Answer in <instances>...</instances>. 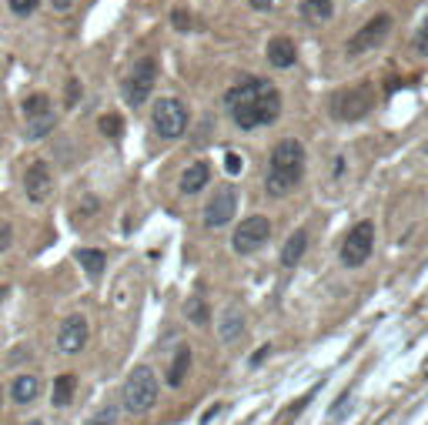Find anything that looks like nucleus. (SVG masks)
Segmentation results:
<instances>
[{"instance_id":"f257e3e1","label":"nucleus","mask_w":428,"mask_h":425,"mask_svg":"<svg viewBox=\"0 0 428 425\" xmlns=\"http://www.w3.org/2000/svg\"><path fill=\"white\" fill-rule=\"evenodd\" d=\"M228 117L241 128V131H255L281 114V91L268 78H241L228 97H224Z\"/></svg>"},{"instance_id":"f03ea898","label":"nucleus","mask_w":428,"mask_h":425,"mask_svg":"<svg viewBox=\"0 0 428 425\" xmlns=\"http://www.w3.org/2000/svg\"><path fill=\"white\" fill-rule=\"evenodd\" d=\"M301 177H305V148L295 137H284V141L275 144V151L268 157V181H264V188H268L271 198H284V194H291L298 188Z\"/></svg>"},{"instance_id":"7ed1b4c3","label":"nucleus","mask_w":428,"mask_h":425,"mask_svg":"<svg viewBox=\"0 0 428 425\" xmlns=\"http://www.w3.org/2000/svg\"><path fill=\"white\" fill-rule=\"evenodd\" d=\"M157 392H161V385H157L154 368L137 365V368H130L128 382H124V388H121V402H124V408H128L130 415H144V412L154 408Z\"/></svg>"},{"instance_id":"20e7f679","label":"nucleus","mask_w":428,"mask_h":425,"mask_svg":"<svg viewBox=\"0 0 428 425\" xmlns=\"http://www.w3.org/2000/svg\"><path fill=\"white\" fill-rule=\"evenodd\" d=\"M154 131L157 137H164V141H174V137H181L187 131V107L185 101H178V97H157L154 101Z\"/></svg>"},{"instance_id":"39448f33","label":"nucleus","mask_w":428,"mask_h":425,"mask_svg":"<svg viewBox=\"0 0 428 425\" xmlns=\"http://www.w3.org/2000/svg\"><path fill=\"white\" fill-rule=\"evenodd\" d=\"M154 80H157V60L141 58L134 67H130V74L124 78V84H121L124 101H128L130 107H141V104L148 101V94L154 91Z\"/></svg>"},{"instance_id":"423d86ee","label":"nucleus","mask_w":428,"mask_h":425,"mask_svg":"<svg viewBox=\"0 0 428 425\" xmlns=\"http://www.w3.org/2000/svg\"><path fill=\"white\" fill-rule=\"evenodd\" d=\"M268 238H271V221L264 214H251V218H244L241 225L234 228L231 245H234L238 254H255L268 245Z\"/></svg>"},{"instance_id":"0eeeda50","label":"nucleus","mask_w":428,"mask_h":425,"mask_svg":"<svg viewBox=\"0 0 428 425\" xmlns=\"http://www.w3.org/2000/svg\"><path fill=\"white\" fill-rule=\"evenodd\" d=\"M372 248H375V225L372 221L354 225L348 238H345V245H341V265H348V268L365 265L372 258Z\"/></svg>"},{"instance_id":"6e6552de","label":"nucleus","mask_w":428,"mask_h":425,"mask_svg":"<svg viewBox=\"0 0 428 425\" xmlns=\"http://www.w3.org/2000/svg\"><path fill=\"white\" fill-rule=\"evenodd\" d=\"M391 34V17L388 14H378L372 17L352 40H348V54H365V51H375V47H382Z\"/></svg>"},{"instance_id":"1a4fd4ad","label":"nucleus","mask_w":428,"mask_h":425,"mask_svg":"<svg viewBox=\"0 0 428 425\" xmlns=\"http://www.w3.org/2000/svg\"><path fill=\"white\" fill-rule=\"evenodd\" d=\"M375 107V91L365 84V87H352L345 94H338L335 101V114L341 121H361Z\"/></svg>"},{"instance_id":"9d476101","label":"nucleus","mask_w":428,"mask_h":425,"mask_svg":"<svg viewBox=\"0 0 428 425\" xmlns=\"http://www.w3.org/2000/svg\"><path fill=\"white\" fill-rule=\"evenodd\" d=\"M234 211H238V191H234L231 184H224V188H218V194L207 201L205 225L207 228H224V225L234 218Z\"/></svg>"},{"instance_id":"9b49d317","label":"nucleus","mask_w":428,"mask_h":425,"mask_svg":"<svg viewBox=\"0 0 428 425\" xmlns=\"http://www.w3.org/2000/svg\"><path fill=\"white\" fill-rule=\"evenodd\" d=\"M91 338V329H87V318L84 315H67L60 322V331H57V348L67 352V355H77L80 348L87 345Z\"/></svg>"},{"instance_id":"f8f14e48","label":"nucleus","mask_w":428,"mask_h":425,"mask_svg":"<svg viewBox=\"0 0 428 425\" xmlns=\"http://www.w3.org/2000/svg\"><path fill=\"white\" fill-rule=\"evenodd\" d=\"M24 191H27V198H31L34 205H40V201L51 198L54 181H51V168H47L44 161H34V164L27 168V174H24Z\"/></svg>"},{"instance_id":"ddd939ff","label":"nucleus","mask_w":428,"mask_h":425,"mask_svg":"<svg viewBox=\"0 0 428 425\" xmlns=\"http://www.w3.org/2000/svg\"><path fill=\"white\" fill-rule=\"evenodd\" d=\"M241 335H244V315L238 309H224L221 318H218V338H221L224 345H231Z\"/></svg>"},{"instance_id":"4468645a","label":"nucleus","mask_w":428,"mask_h":425,"mask_svg":"<svg viewBox=\"0 0 428 425\" xmlns=\"http://www.w3.org/2000/svg\"><path fill=\"white\" fill-rule=\"evenodd\" d=\"M187 368H191V345H187V342H181V345H178V352H174V358H171V365H168V385L171 388L185 385Z\"/></svg>"},{"instance_id":"2eb2a0df","label":"nucleus","mask_w":428,"mask_h":425,"mask_svg":"<svg viewBox=\"0 0 428 425\" xmlns=\"http://www.w3.org/2000/svg\"><path fill=\"white\" fill-rule=\"evenodd\" d=\"M305 252H308V232L298 228V232H291V238H288L284 248H281V265H284V268H295L301 258H305Z\"/></svg>"},{"instance_id":"dca6fc26","label":"nucleus","mask_w":428,"mask_h":425,"mask_svg":"<svg viewBox=\"0 0 428 425\" xmlns=\"http://www.w3.org/2000/svg\"><path fill=\"white\" fill-rule=\"evenodd\" d=\"M37 395H40V379L37 375H17V379L10 382V399H14L17 406H31Z\"/></svg>"},{"instance_id":"f3484780","label":"nucleus","mask_w":428,"mask_h":425,"mask_svg":"<svg viewBox=\"0 0 428 425\" xmlns=\"http://www.w3.org/2000/svg\"><path fill=\"white\" fill-rule=\"evenodd\" d=\"M268 60H271V67H291L298 54H295V44L288 37H271L268 44Z\"/></svg>"},{"instance_id":"a211bd4d","label":"nucleus","mask_w":428,"mask_h":425,"mask_svg":"<svg viewBox=\"0 0 428 425\" xmlns=\"http://www.w3.org/2000/svg\"><path fill=\"white\" fill-rule=\"evenodd\" d=\"M207 177H211V171H207L205 161H194V164H187L185 174H181V191H185V194H198L207 184Z\"/></svg>"},{"instance_id":"6ab92c4d","label":"nucleus","mask_w":428,"mask_h":425,"mask_svg":"<svg viewBox=\"0 0 428 425\" xmlns=\"http://www.w3.org/2000/svg\"><path fill=\"white\" fill-rule=\"evenodd\" d=\"M74 258L80 261V268L87 271V278H101L104 268H108V254L101 252V248H80Z\"/></svg>"},{"instance_id":"aec40b11","label":"nucleus","mask_w":428,"mask_h":425,"mask_svg":"<svg viewBox=\"0 0 428 425\" xmlns=\"http://www.w3.org/2000/svg\"><path fill=\"white\" fill-rule=\"evenodd\" d=\"M298 10L308 24H325V20H332V14H335L332 0H301Z\"/></svg>"},{"instance_id":"412c9836","label":"nucleus","mask_w":428,"mask_h":425,"mask_svg":"<svg viewBox=\"0 0 428 425\" xmlns=\"http://www.w3.org/2000/svg\"><path fill=\"white\" fill-rule=\"evenodd\" d=\"M77 392V379L74 375H57L54 379V395H51V402H54V408H64L71 399H74Z\"/></svg>"},{"instance_id":"4be33fe9","label":"nucleus","mask_w":428,"mask_h":425,"mask_svg":"<svg viewBox=\"0 0 428 425\" xmlns=\"http://www.w3.org/2000/svg\"><path fill=\"white\" fill-rule=\"evenodd\" d=\"M20 111L27 114V121H37V117L54 114V111H51V97L47 94H31L24 104H20Z\"/></svg>"},{"instance_id":"5701e85b","label":"nucleus","mask_w":428,"mask_h":425,"mask_svg":"<svg viewBox=\"0 0 428 425\" xmlns=\"http://www.w3.org/2000/svg\"><path fill=\"white\" fill-rule=\"evenodd\" d=\"M185 315H187V322H191V325H207V322H211V311H207V305H205V298H201V295H194V298L187 302Z\"/></svg>"},{"instance_id":"b1692460","label":"nucleus","mask_w":428,"mask_h":425,"mask_svg":"<svg viewBox=\"0 0 428 425\" xmlns=\"http://www.w3.org/2000/svg\"><path fill=\"white\" fill-rule=\"evenodd\" d=\"M117 419H121V412H117V406L114 402H108V406H101L97 412H94L91 419L84 425H117Z\"/></svg>"},{"instance_id":"393cba45","label":"nucleus","mask_w":428,"mask_h":425,"mask_svg":"<svg viewBox=\"0 0 428 425\" xmlns=\"http://www.w3.org/2000/svg\"><path fill=\"white\" fill-rule=\"evenodd\" d=\"M57 124V114H47V117H37V121H27V137H44L51 135Z\"/></svg>"},{"instance_id":"a878e982","label":"nucleus","mask_w":428,"mask_h":425,"mask_svg":"<svg viewBox=\"0 0 428 425\" xmlns=\"http://www.w3.org/2000/svg\"><path fill=\"white\" fill-rule=\"evenodd\" d=\"M311 399H315V395L308 392V395H301L298 402H291V406H288V408H284V412H281V415H278V425H291V419L298 415L301 408H308V402H311Z\"/></svg>"},{"instance_id":"bb28decb","label":"nucleus","mask_w":428,"mask_h":425,"mask_svg":"<svg viewBox=\"0 0 428 425\" xmlns=\"http://www.w3.org/2000/svg\"><path fill=\"white\" fill-rule=\"evenodd\" d=\"M97 124H101V135H108V137H117V135H121V117L104 114L101 121H97Z\"/></svg>"},{"instance_id":"cd10ccee","label":"nucleus","mask_w":428,"mask_h":425,"mask_svg":"<svg viewBox=\"0 0 428 425\" xmlns=\"http://www.w3.org/2000/svg\"><path fill=\"white\" fill-rule=\"evenodd\" d=\"M7 3H10V10H14L17 17H27V14H34V10H37L40 0H7Z\"/></svg>"},{"instance_id":"c85d7f7f","label":"nucleus","mask_w":428,"mask_h":425,"mask_svg":"<svg viewBox=\"0 0 428 425\" xmlns=\"http://www.w3.org/2000/svg\"><path fill=\"white\" fill-rule=\"evenodd\" d=\"M415 51H418L422 58H428V17H425V24L418 27V34H415Z\"/></svg>"},{"instance_id":"c756f323","label":"nucleus","mask_w":428,"mask_h":425,"mask_svg":"<svg viewBox=\"0 0 428 425\" xmlns=\"http://www.w3.org/2000/svg\"><path fill=\"white\" fill-rule=\"evenodd\" d=\"M348 406H352V392H345V395H341V399H338V406H332L328 408V415H332V419H341V415H345V412H348Z\"/></svg>"},{"instance_id":"7c9ffc66","label":"nucleus","mask_w":428,"mask_h":425,"mask_svg":"<svg viewBox=\"0 0 428 425\" xmlns=\"http://www.w3.org/2000/svg\"><path fill=\"white\" fill-rule=\"evenodd\" d=\"M10 245H14V228H10L7 221H0V254L7 252Z\"/></svg>"},{"instance_id":"2f4dec72","label":"nucleus","mask_w":428,"mask_h":425,"mask_svg":"<svg viewBox=\"0 0 428 425\" xmlns=\"http://www.w3.org/2000/svg\"><path fill=\"white\" fill-rule=\"evenodd\" d=\"M64 97H67V107H74L77 97H80V80H77V78L67 80V91H64Z\"/></svg>"},{"instance_id":"473e14b6","label":"nucleus","mask_w":428,"mask_h":425,"mask_svg":"<svg viewBox=\"0 0 428 425\" xmlns=\"http://www.w3.org/2000/svg\"><path fill=\"white\" fill-rule=\"evenodd\" d=\"M224 171H228V174H238V171H241V157L234 155V151H228V155H224Z\"/></svg>"},{"instance_id":"72a5a7b5","label":"nucleus","mask_w":428,"mask_h":425,"mask_svg":"<svg viewBox=\"0 0 428 425\" xmlns=\"http://www.w3.org/2000/svg\"><path fill=\"white\" fill-rule=\"evenodd\" d=\"M171 24H174L178 31H187V27H191V17H187V10H174V14H171Z\"/></svg>"},{"instance_id":"f704fd0d","label":"nucleus","mask_w":428,"mask_h":425,"mask_svg":"<svg viewBox=\"0 0 428 425\" xmlns=\"http://www.w3.org/2000/svg\"><path fill=\"white\" fill-rule=\"evenodd\" d=\"M248 3H251L255 10H271V3H275V0H248Z\"/></svg>"},{"instance_id":"c9c22d12","label":"nucleus","mask_w":428,"mask_h":425,"mask_svg":"<svg viewBox=\"0 0 428 425\" xmlns=\"http://www.w3.org/2000/svg\"><path fill=\"white\" fill-rule=\"evenodd\" d=\"M74 7V0H54V10H71Z\"/></svg>"},{"instance_id":"e433bc0d","label":"nucleus","mask_w":428,"mask_h":425,"mask_svg":"<svg viewBox=\"0 0 428 425\" xmlns=\"http://www.w3.org/2000/svg\"><path fill=\"white\" fill-rule=\"evenodd\" d=\"M218 408H221V406H211V408H207V412H205V419H201V422H207V419H214V415H218Z\"/></svg>"},{"instance_id":"4c0bfd02","label":"nucleus","mask_w":428,"mask_h":425,"mask_svg":"<svg viewBox=\"0 0 428 425\" xmlns=\"http://www.w3.org/2000/svg\"><path fill=\"white\" fill-rule=\"evenodd\" d=\"M27 425H44V422H40V419H34V422H27Z\"/></svg>"},{"instance_id":"58836bf2","label":"nucleus","mask_w":428,"mask_h":425,"mask_svg":"<svg viewBox=\"0 0 428 425\" xmlns=\"http://www.w3.org/2000/svg\"><path fill=\"white\" fill-rule=\"evenodd\" d=\"M425 155H428V144H425Z\"/></svg>"},{"instance_id":"ea45409f","label":"nucleus","mask_w":428,"mask_h":425,"mask_svg":"<svg viewBox=\"0 0 428 425\" xmlns=\"http://www.w3.org/2000/svg\"><path fill=\"white\" fill-rule=\"evenodd\" d=\"M425 375H428V372H425Z\"/></svg>"}]
</instances>
